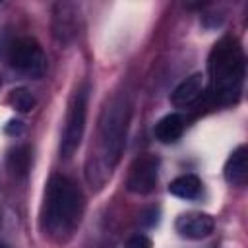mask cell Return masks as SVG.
Instances as JSON below:
<instances>
[{
  "mask_svg": "<svg viewBox=\"0 0 248 248\" xmlns=\"http://www.w3.org/2000/svg\"><path fill=\"white\" fill-rule=\"evenodd\" d=\"M157 174H159V159L155 155H141L138 157L128 172L126 186L134 194H149L155 184H157Z\"/></svg>",
  "mask_w": 248,
  "mask_h": 248,
  "instance_id": "8992f818",
  "label": "cell"
},
{
  "mask_svg": "<svg viewBox=\"0 0 248 248\" xmlns=\"http://www.w3.org/2000/svg\"><path fill=\"white\" fill-rule=\"evenodd\" d=\"M184 132V118L178 112H170L167 116H163L155 128L153 134L161 143H174Z\"/></svg>",
  "mask_w": 248,
  "mask_h": 248,
  "instance_id": "30bf717a",
  "label": "cell"
},
{
  "mask_svg": "<svg viewBox=\"0 0 248 248\" xmlns=\"http://www.w3.org/2000/svg\"><path fill=\"white\" fill-rule=\"evenodd\" d=\"M202 190V180L196 174H182L169 184V192L182 200H194Z\"/></svg>",
  "mask_w": 248,
  "mask_h": 248,
  "instance_id": "8fae6325",
  "label": "cell"
},
{
  "mask_svg": "<svg viewBox=\"0 0 248 248\" xmlns=\"http://www.w3.org/2000/svg\"><path fill=\"white\" fill-rule=\"evenodd\" d=\"M151 246H153L151 244V238L145 236V234H134L124 244V248H151Z\"/></svg>",
  "mask_w": 248,
  "mask_h": 248,
  "instance_id": "5bb4252c",
  "label": "cell"
},
{
  "mask_svg": "<svg viewBox=\"0 0 248 248\" xmlns=\"http://www.w3.org/2000/svg\"><path fill=\"white\" fill-rule=\"evenodd\" d=\"M213 227H215L213 217L207 213H198V211L182 213L174 223L176 232L182 238H190V240H202L209 236L213 232Z\"/></svg>",
  "mask_w": 248,
  "mask_h": 248,
  "instance_id": "52a82bcc",
  "label": "cell"
},
{
  "mask_svg": "<svg viewBox=\"0 0 248 248\" xmlns=\"http://www.w3.org/2000/svg\"><path fill=\"white\" fill-rule=\"evenodd\" d=\"M209 74L215 97L221 103L234 101L244 78V54L234 39H221L213 46L209 56Z\"/></svg>",
  "mask_w": 248,
  "mask_h": 248,
  "instance_id": "7a4b0ae2",
  "label": "cell"
},
{
  "mask_svg": "<svg viewBox=\"0 0 248 248\" xmlns=\"http://www.w3.org/2000/svg\"><path fill=\"white\" fill-rule=\"evenodd\" d=\"M10 103H12V107L16 108V110H19V112H29L33 107H35V97H33V93L29 91V89H25V87H17V89H14L12 93H10Z\"/></svg>",
  "mask_w": 248,
  "mask_h": 248,
  "instance_id": "4fadbf2b",
  "label": "cell"
},
{
  "mask_svg": "<svg viewBox=\"0 0 248 248\" xmlns=\"http://www.w3.org/2000/svg\"><path fill=\"white\" fill-rule=\"evenodd\" d=\"M223 172H225V180L232 186H240L246 182V178H248V149H246V145H238L231 153V157L225 163Z\"/></svg>",
  "mask_w": 248,
  "mask_h": 248,
  "instance_id": "9c48e42d",
  "label": "cell"
},
{
  "mask_svg": "<svg viewBox=\"0 0 248 248\" xmlns=\"http://www.w3.org/2000/svg\"><path fill=\"white\" fill-rule=\"evenodd\" d=\"M21 130H23V126L19 120H10V124L6 126V134H10V136H17Z\"/></svg>",
  "mask_w": 248,
  "mask_h": 248,
  "instance_id": "9a60e30c",
  "label": "cell"
},
{
  "mask_svg": "<svg viewBox=\"0 0 248 248\" xmlns=\"http://www.w3.org/2000/svg\"><path fill=\"white\" fill-rule=\"evenodd\" d=\"M29 163H31V151H29V147H25V145L14 147V149L8 153V169H10L14 174L23 176V174L29 170Z\"/></svg>",
  "mask_w": 248,
  "mask_h": 248,
  "instance_id": "7c38bea8",
  "label": "cell"
},
{
  "mask_svg": "<svg viewBox=\"0 0 248 248\" xmlns=\"http://www.w3.org/2000/svg\"><path fill=\"white\" fill-rule=\"evenodd\" d=\"M0 248H4V246H2V244H0Z\"/></svg>",
  "mask_w": 248,
  "mask_h": 248,
  "instance_id": "2e32d148",
  "label": "cell"
},
{
  "mask_svg": "<svg viewBox=\"0 0 248 248\" xmlns=\"http://www.w3.org/2000/svg\"><path fill=\"white\" fill-rule=\"evenodd\" d=\"M128 107L122 99H114L107 105V108L101 114L99 120V138H97V165L103 167L105 176L112 172L114 165L120 159L124 138H126V126H128Z\"/></svg>",
  "mask_w": 248,
  "mask_h": 248,
  "instance_id": "3957f363",
  "label": "cell"
},
{
  "mask_svg": "<svg viewBox=\"0 0 248 248\" xmlns=\"http://www.w3.org/2000/svg\"><path fill=\"white\" fill-rule=\"evenodd\" d=\"M202 93H203V76L198 72L174 87V91L170 93V103L176 108H184V107L194 105L202 97Z\"/></svg>",
  "mask_w": 248,
  "mask_h": 248,
  "instance_id": "ba28073f",
  "label": "cell"
},
{
  "mask_svg": "<svg viewBox=\"0 0 248 248\" xmlns=\"http://www.w3.org/2000/svg\"><path fill=\"white\" fill-rule=\"evenodd\" d=\"M8 54H10V64L17 72L27 74L31 78L43 76V72L46 68V56H45L41 45L31 37L16 39L8 46Z\"/></svg>",
  "mask_w": 248,
  "mask_h": 248,
  "instance_id": "5b68a950",
  "label": "cell"
},
{
  "mask_svg": "<svg viewBox=\"0 0 248 248\" xmlns=\"http://www.w3.org/2000/svg\"><path fill=\"white\" fill-rule=\"evenodd\" d=\"M85 207L83 192L64 174H52L41 207L43 231L54 242H66L78 229Z\"/></svg>",
  "mask_w": 248,
  "mask_h": 248,
  "instance_id": "6da1fadb",
  "label": "cell"
},
{
  "mask_svg": "<svg viewBox=\"0 0 248 248\" xmlns=\"http://www.w3.org/2000/svg\"><path fill=\"white\" fill-rule=\"evenodd\" d=\"M87 99H89V85L81 83L68 105V114H66V124H64V134L60 141V155L62 157H72L74 151L79 147L83 130H85V118H87Z\"/></svg>",
  "mask_w": 248,
  "mask_h": 248,
  "instance_id": "277c9868",
  "label": "cell"
}]
</instances>
